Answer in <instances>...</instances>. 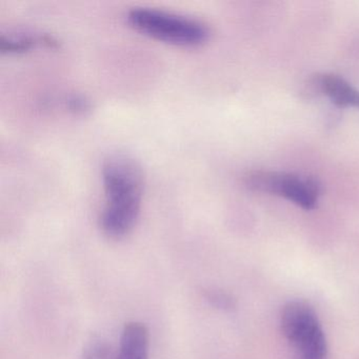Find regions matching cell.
<instances>
[{"instance_id":"cell-1","label":"cell","mask_w":359,"mask_h":359,"mask_svg":"<svg viewBox=\"0 0 359 359\" xmlns=\"http://www.w3.org/2000/svg\"><path fill=\"white\" fill-rule=\"evenodd\" d=\"M106 205L100 214L102 232L118 239L131 232L140 216L144 192V173L129 155L112 154L102 165Z\"/></svg>"},{"instance_id":"cell-2","label":"cell","mask_w":359,"mask_h":359,"mask_svg":"<svg viewBox=\"0 0 359 359\" xmlns=\"http://www.w3.org/2000/svg\"><path fill=\"white\" fill-rule=\"evenodd\" d=\"M128 22L153 39L178 46H197L210 36L209 27L196 18L167 10L135 7L128 11Z\"/></svg>"},{"instance_id":"cell-3","label":"cell","mask_w":359,"mask_h":359,"mask_svg":"<svg viewBox=\"0 0 359 359\" xmlns=\"http://www.w3.org/2000/svg\"><path fill=\"white\" fill-rule=\"evenodd\" d=\"M281 330L297 359H327V341L316 313L310 304L294 300L285 304Z\"/></svg>"},{"instance_id":"cell-4","label":"cell","mask_w":359,"mask_h":359,"mask_svg":"<svg viewBox=\"0 0 359 359\" xmlns=\"http://www.w3.org/2000/svg\"><path fill=\"white\" fill-rule=\"evenodd\" d=\"M245 184L250 190L285 197L304 210L314 209L320 195L317 180L293 174L250 172L245 175Z\"/></svg>"},{"instance_id":"cell-5","label":"cell","mask_w":359,"mask_h":359,"mask_svg":"<svg viewBox=\"0 0 359 359\" xmlns=\"http://www.w3.org/2000/svg\"><path fill=\"white\" fill-rule=\"evenodd\" d=\"M116 359H150V333L144 323L131 321L123 327Z\"/></svg>"},{"instance_id":"cell-6","label":"cell","mask_w":359,"mask_h":359,"mask_svg":"<svg viewBox=\"0 0 359 359\" xmlns=\"http://www.w3.org/2000/svg\"><path fill=\"white\" fill-rule=\"evenodd\" d=\"M315 85L321 93L327 95L336 106L359 109V92L342 77L323 74L317 77Z\"/></svg>"},{"instance_id":"cell-7","label":"cell","mask_w":359,"mask_h":359,"mask_svg":"<svg viewBox=\"0 0 359 359\" xmlns=\"http://www.w3.org/2000/svg\"><path fill=\"white\" fill-rule=\"evenodd\" d=\"M36 45L55 48L58 41L47 33H15L0 36V50L4 53H24Z\"/></svg>"},{"instance_id":"cell-8","label":"cell","mask_w":359,"mask_h":359,"mask_svg":"<svg viewBox=\"0 0 359 359\" xmlns=\"http://www.w3.org/2000/svg\"><path fill=\"white\" fill-rule=\"evenodd\" d=\"M81 359H116V353L107 340L96 338L88 344Z\"/></svg>"},{"instance_id":"cell-9","label":"cell","mask_w":359,"mask_h":359,"mask_svg":"<svg viewBox=\"0 0 359 359\" xmlns=\"http://www.w3.org/2000/svg\"><path fill=\"white\" fill-rule=\"evenodd\" d=\"M203 297L205 298L208 302L218 310L229 311L234 310L236 306L234 298L226 293V292L222 291L218 289H208L203 292Z\"/></svg>"},{"instance_id":"cell-10","label":"cell","mask_w":359,"mask_h":359,"mask_svg":"<svg viewBox=\"0 0 359 359\" xmlns=\"http://www.w3.org/2000/svg\"><path fill=\"white\" fill-rule=\"evenodd\" d=\"M67 108L75 114H86L91 109V102L86 96L81 94H73L66 100Z\"/></svg>"}]
</instances>
